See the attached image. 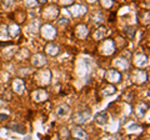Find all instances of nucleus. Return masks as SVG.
Returning <instances> with one entry per match:
<instances>
[{"label": "nucleus", "instance_id": "nucleus-1", "mask_svg": "<svg viewBox=\"0 0 150 140\" xmlns=\"http://www.w3.org/2000/svg\"><path fill=\"white\" fill-rule=\"evenodd\" d=\"M35 79H36L38 85L48 86V85H50V83H51V71L49 69H41V70H39V71L36 73Z\"/></svg>", "mask_w": 150, "mask_h": 140}, {"label": "nucleus", "instance_id": "nucleus-2", "mask_svg": "<svg viewBox=\"0 0 150 140\" xmlns=\"http://www.w3.org/2000/svg\"><path fill=\"white\" fill-rule=\"evenodd\" d=\"M39 33H40V35L43 36L45 40H50V41L54 40L55 36H56V29H55V26H53L51 24H49V23L40 25Z\"/></svg>", "mask_w": 150, "mask_h": 140}, {"label": "nucleus", "instance_id": "nucleus-3", "mask_svg": "<svg viewBox=\"0 0 150 140\" xmlns=\"http://www.w3.org/2000/svg\"><path fill=\"white\" fill-rule=\"evenodd\" d=\"M131 79L135 84L138 85H142V84L146 83L149 80V74L146 70L144 69H135L133 73H131Z\"/></svg>", "mask_w": 150, "mask_h": 140}, {"label": "nucleus", "instance_id": "nucleus-4", "mask_svg": "<svg viewBox=\"0 0 150 140\" xmlns=\"http://www.w3.org/2000/svg\"><path fill=\"white\" fill-rule=\"evenodd\" d=\"M91 119V110L90 109H84L81 111H79V113H76L74 115V123L75 124H78V125H83V124H85L88 123L89 120Z\"/></svg>", "mask_w": 150, "mask_h": 140}, {"label": "nucleus", "instance_id": "nucleus-5", "mask_svg": "<svg viewBox=\"0 0 150 140\" xmlns=\"http://www.w3.org/2000/svg\"><path fill=\"white\" fill-rule=\"evenodd\" d=\"M59 14H60V10H59L58 6L49 5L48 8H45L43 10V18L46 20H49V21H54L55 19H58Z\"/></svg>", "mask_w": 150, "mask_h": 140}, {"label": "nucleus", "instance_id": "nucleus-6", "mask_svg": "<svg viewBox=\"0 0 150 140\" xmlns=\"http://www.w3.org/2000/svg\"><path fill=\"white\" fill-rule=\"evenodd\" d=\"M68 11L74 18H80L88 13V8L85 5H81V4H71L68 8Z\"/></svg>", "mask_w": 150, "mask_h": 140}, {"label": "nucleus", "instance_id": "nucleus-7", "mask_svg": "<svg viewBox=\"0 0 150 140\" xmlns=\"http://www.w3.org/2000/svg\"><path fill=\"white\" fill-rule=\"evenodd\" d=\"M115 43L112 39H106L104 43L100 45V53L101 55H105V57H109V55H112L115 53Z\"/></svg>", "mask_w": 150, "mask_h": 140}, {"label": "nucleus", "instance_id": "nucleus-8", "mask_svg": "<svg viewBox=\"0 0 150 140\" xmlns=\"http://www.w3.org/2000/svg\"><path fill=\"white\" fill-rule=\"evenodd\" d=\"M134 65L139 69H144V68H148L149 66V58L146 54H143V53H139V54H135L134 57Z\"/></svg>", "mask_w": 150, "mask_h": 140}, {"label": "nucleus", "instance_id": "nucleus-9", "mask_svg": "<svg viewBox=\"0 0 150 140\" xmlns=\"http://www.w3.org/2000/svg\"><path fill=\"white\" fill-rule=\"evenodd\" d=\"M105 79L110 84H119L121 81V73L118 69H110L105 74Z\"/></svg>", "mask_w": 150, "mask_h": 140}, {"label": "nucleus", "instance_id": "nucleus-10", "mask_svg": "<svg viewBox=\"0 0 150 140\" xmlns=\"http://www.w3.org/2000/svg\"><path fill=\"white\" fill-rule=\"evenodd\" d=\"M31 99L35 103H44L49 99V94L45 89H36L31 93Z\"/></svg>", "mask_w": 150, "mask_h": 140}, {"label": "nucleus", "instance_id": "nucleus-11", "mask_svg": "<svg viewBox=\"0 0 150 140\" xmlns=\"http://www.w3.org/2000/svg\"><path fill=\"white\" fill-rule=\"evenodd\" d=\"M129 66H130V63L126 58L120 57L114 60V68L118 69L119 71H126V70L129 69Z\"/></svg>", "mask_w": 150, "mask_h": 140}, {"label": "nucleus", "instance_id": "nucleus-12", "mask_svg": "<svg viewBox=\"0 0 150 140\" xmlns=\"http://www.w3.org/2000/svg\"><path fill=\"white\" fill-rule=\"evenodd\" d=\"M11 88H13V91L15 93V94L21 95L23 93H24V90H25V84H24V81H23V79L16 78V79H14L13 80Z\"/></svg>", "mask_w": 150, "mask_h": 140}, {"label": "nucleus", "instance_id": "nucleus-13", "mask_svg": "<svg viewBox=\"0 0 150 140\" xmlns=\"http://www.w3.org/2000/svg\"><path fill=\"white\" fill-rule=\"evenodd\" d=\"M89 35V28L85 24H79L75 28V36L80 40H85Z\"/></svg>", "mask_w": 150, "mask_h": 140}, {"label": "nucleus", "instance_id": "nucleus-14", "mask_svg": "<svg viewBox=\"0 0 150 140\" xmlns=\"http://www.w3.org/2000/svg\"><path fill=\"white\" fill-rule=\"evenodd\" d=\"M31 64H33V66H35V68H43L46 64L45 55L41 54V53H38L35 55H33L31 57Z\"/></svg>", "mask_w": 150, "mask_h": 140}, {"label": "nucleus", "instance_id": "nucleus-15", "mask_svg": "<svg viewBox=\"0 0 150 140\" xmlns=\"http://www.w3.org/2000/svg\"><path fill=\"white\" fill-rule=\"evenodd\" d=\"M148 111H149V105L146 104V103H144V101L138 103L137 106H135V113H137V115L139 116V118L145 116V114H146Z\"/></svg>", "mask_w": 150, "mask_h": 140}, {"label": "nucleus", "instance_id": "nucleus-16", "mask_svg": "<svg viewBox=\"0 0 150 140\" xmlns=\"http://www.w3.org/2000/svg\"><path fill=\"white\" fill-rule=\"evenodd\" d=\"M69 114H70V106L67 104H62L55 109V115L58 116V118H65V116H68Z\"/></svg>", "mask_w": 150, "mask_h": 140}, {"label": "nucleus", "instance_id": "nucleus-17", "mask_svg": "<svg viewBox=\"0 0 150 140\" xmlns=\"http://www.w3.org/2000/svg\"><path fill=\"white\" fill-rule=\"evenodd\" d=\"M45 51H46V54L50 55V57H55V55H58L60 53V49H59V46L54 44V43H49L48 45L45 46Z\"/></svg>", "mask_w": 150, "mask_h": 140}, {"label": "nucleus", "instance_id": "nucleus-18", "mask_svg": "<svg viewBox=\"0 0 150 140\" xmlns=\"http://www.w3.org/2000/svg\"><path fill=\"white\" fill-rule=\"evenodd\" d=\"M71 136H74L75 139H88V134L80 127H75L71 132Z\"/></svg>", "mask_w": 150, "mask_h": 140}, {"label": "nucleus", "instance_id": "nucleus-19", "mask_svg": "<svg viewBox=\"0 0 150 140\" xmlns=\"http://www.w3.org/2000/svg\"><path fill=\"white\" fill-rule=\"evenodd\" d=\"M108 113H105V111H101V113H98L95 115V121L99 125H105L108 123Z\"/></svg>", "mask_w": 150, "mask_h": 140}, {"label": "nucleus", "instance_id": "nucleus-20", "mask_svg": "<svg viewBox=\"0 0 150 140\" xmlns=\"http://www.w3.org/2000/svg\"><path fill=\"white\" fill-rule=\"evenodd\" d=\"M8 34L13 36V38H15V36H18L19 34H20V28H19L18 24H11L8 26Z\"/></svg>", "mask_w": 150, "mask_h": 140}, {"label": "nucleus", "instance_id": "nucleus-21", "mask_svg": "<svg viewBox=\"0 0 150 140\" xmlns=\"http://www.w3.org/2000/svg\"><path fill=\"white\" fill-rule=\"evenodd\" d=\"M106 33H108L106 28L100 26L99 29H96V31L94 33V39H95V40H101V39H104L105 35H106Z\"/></svg>", "mask_w": 150, "mask_h": 140}, {"label": "nucleus", "instance_id": "nucleus-22", "mask_svg": "<svg viewBox=\"0 0 150 140\" xmlns=\"http://www.w3.org/2000/svg\"><path fill=\"white\" fill-rule=\"evenodd\" d=\"M115 91H116L115 86H112V85H109V86H105L104 89H101V91H100V95H101V96H108V95H112V94H114Z\"/></svg>", "mask_w": 150, "mask_h": 140}, {"label": "nucleus", "instance_id": "nucleus-23", "mask_svg": "<svg viewBox=\"0 0 150 140\" xmlns=\"http://www.w3.org/2000/svg\"><path fill=\"white\" fill-rule=\"evenodd\" d=\"M28 29H29V31L33 33V34H38V33H39V29H40L39 21H38V20H33L30 23V25L28 26Z\"/></svg>", "mask_w": 150, "mask_h": 140}, {"label": "nucleus", "instance_id": "nucleus-24", "mask_svg": "<svg viewBox=\"0 0 150 140\" xmlns=\"http://www.w3.org/2000/svg\"><path fill=\"white\" fill-rule=\"evenodd\" d=\"M10 130H13V132H16L19 134H25L26 133V129L25 127H23V125H19V124H13L10 125V127H8Z\"/></svg>", "mask_w": 150, "mask_h": 140}, {"label": "nucleus", "instance_id": "nucleus-25", "mask_svg": "<svg viewBox=\"0 0 150 140\" xmlns=\"http://www.w3.org/2000/svg\"><path fill=\"white\" fill-rule=\"evenodd\" d=\"M124 33H126V35L129 36V39H133L135 33H137V29H135V26H126L124 29Z\"/></svg>", "mask_w": 150, "mask_h": 140}, {"label": "nucleus", "instance_id": "nucleus-26", "mask_svg": "<svg viewBox=\"0 0 150 140\" xmlns=\"http://www.w3.org/2000/svg\"><path fill=\"white\" fill-rule=\"evenodd\" d=\"M24 4L28 9H33L39 5V3H38V0H24Z\"/></svg>", "mask_w": 150, "mask_h": 140}, {"label": "nucleus", "instance_id": "nucleus-27", "mask_svg": "<svg viewBox=\"0 0 150 140\" xmlns=\"http://www.w3.org/2000/svg\"><path fill=\"white\" fill-rule=\"evenodd\" d=\"M100 4H101L103 8L110 9L112 6V4H114V0H100Z\"/></svg>", "mask_w": 150, "mask_h": 140}, {"label": "nucleus", "instance_id": "nucleus-28", "mask_svg": "<svg viewBox=\"0 0 150 140\" xmlns=\"http://www.w3.org/2000/svg\"><path fill=\"white\" fill-rule=\"evenodd\" d=\"M70 136H71V133H70L67 128H63L62 130H60V138H63V139L67 138V139H68V138H70Z\"/></svg>", "mask_w": 150, "mask_h": 140}, {"label": "nucleus", "instance_id": "nucleus-29", "mask_svg": "<svg viewBox=\"0 0 150 140\" xmlns=\"http://www.w3.org/2000/svg\"><path fill=\"white\" fill-rule=\"evenodd\" d=\"M58 24H59V26H62V28H67L68 25H69V20L67 19V18H62V19H59L58 20Z\"/></svg>", "mask_w": 150, "mask_h": 140}, {"label": "nucleus", "instance_id": "nucleus-30", "mask_svg": "<svg viewBox=\"0 0 150 140\" xmlns=\"http://www.w3.org/2000/svg\"><path fill=\"white\" fill-rule=\"evenodd\" d=\"M149 11L146 10L145 13H143V19H142V24L144 25H149Z\"/></svg>", "mask_w": 150, "mask_h": 140}, {"label": "nucleus", "instance_id": "nucleus-31", "mask_svg": "<svg viewBox=\"0 0 150 140\" xmlns=\"http://www.w3.org/2000/svg\"><path fill=\"white\" fill-rule=\"evenodd\" d=\"M94 23H96V24H103V23H104V16H103V14H96V16L94 18Z\"/></svg>", "mask_w": 150, "mask_h": 140}, {"label": "nucleus", "instance_id": "nucleus-32", "mask_svg": "<svg viewBox=\"0 0 150 140\" xmlns=\"http://www.w3.org/2000/svg\"><path fill=\"white\" fill-rule=\"evenodd\" d=\"M60 4L63 6H70L71 4H74V0H60Z\"/></svg>", "mask_w": 150, "mask_h": 140}, {"label": "nucleus", "instance_id": "nucleus-33", "mask_svg": "<svg viewBox=\"0 0 150 140\" xmlns=\"http://www.w3.org/2000/svg\"><path fill=\"white\" fill-rule=\"evenodd\" d=\"M140 129V127L139 125H137V124H133L131 127H129V132L131 133V132H137V130H139Z\"/></svg>", "mask_w": 150, "mask_h": 140}, {"label": "nucleus", "instance_id": "nucleus-34", "mask_svg": "<svg viewBox=\"0 0 150 140\" xmlns=\"http://www.w3.org/2000/svg\"><path fill=\"white\" fill-rule=\"evenodd\" d=\"M3 3L5 6H11L14 4V0H3Z\"/></svg>", "mask_w": 150, "mask_h": 140}, {"label": "nucleus", "instance_id": "nucleus-35", "mask_svg": "<svg viewBox=\"0 0 150 140\" xmlns=\"http://www.w3.org/2000/svg\"><path fill=\"white\" fill-rule=\"evenodd\" d=\"M38 3L39 4H46L48 3V0H38Z\"/></svg>", "mask_w": 150, "mask_h": 140}, {"label": "nucleus", "instance_id": "nucleus-36", "mask_svg": "<svg viewBox=\"0 0 150 140\" xmlns=\"http://www.w3.org/2000/svg\"><path fill=\"white\" fill-rule=\"evenodd\" d=\"M88 3H90V4H93V3H95V1H98V0H86Z\"/></svg>", "mask_w": 150, "mask_h": 140}]
</instances>
